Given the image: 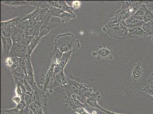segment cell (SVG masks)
Wrapping results in <instances>:
<instances>
[{
	"label": "cell",
	"mask_w": 153,
	"mask_h": 114,
	"mask_svg": "<svg viewBox=\"0 0 153 114\" xmlns=\"http://www.w3.org/2000/svg\"><path fill=\"white\" fill-rule=\"evenodd\" d=\"M149 2L145 1H125L122 4L121 7L118 10L114 16L110 19L106 25H113L124 22L132 16L140 7L144 4H148Z\"/></svg>",
	"instance_id": "1"
},
{
	"label": "cell",
	"mask_w": 153,
	"mask_h": 114,
	"mask_svg": "<svg viewBox=\"0 0 153 114\" xmlns=\"http://www.w3.org/2000/svg\"><path fill=\"white\" fill-rule=\"evenodd\" d=\"M54 46L63 53L74 51L76 52L81 46L80 42L76 39L73 34L66 33L58 34L54 40Z\"/></svg>",
	"instance_id": "2"
},
{
	"label": "cell",
	"mask_w": 153,
	"mask_h": 114,
	"mask_svg": "<svg viewBox=\"0 0 153 114\" xmlns=\"http://www.w3.org/2000/svg\"><path fill=\"white\" fill-rule=\"evenodd\" d=\"M102 30L108 34L109 36L118 40L127 39L128 29L124 25L123 22L113 25H105Z\"/></svg>",
	"instance_id": "3"
},
{
	"label": "cell",
	"mask_w": 153,
	"mask_h": 114,
	"mask_svg": "<svg viewBox=\"0 0 153 114\" xmlns=\"http://www.w3.org/2000/svg\"><path fill=\"white\" fill-rule=\"evenodd\" d=\"M92 56L97 60H113V51L105 46H99L97 49L92 52Z\"/></svg>",
	"instance_id": "4"
},
{
	"label": "cell",
	"mask_w": 153,
	"mask_h": 114,
	"mask_svg": "<svg viewBox=\"0 0 153 114\" xmlns=\"http://www.w3.org/2000/svg\"><path fill=\"white\" fill-rule=\"evenodd\" d=\"M64 103L74 112L78 109L86 107V104L81 101L76 94H70L65 97Z\"/></svg>",
	"instance_id": "5"
},
{
	"label": "cell",
	"mask_w": 153,
	"mask_h": 114,
	"mask_svg": "<svg viewBox=\"0 0 153 114\" xmlns=\"http://www.w3.org/2000/svg\"><path fill=\"white\" fill-rule=\"evenodd\" d=\"M9 56L25 59L27 57V47L20 43L13 42V46Z\"/></svg>",
	"instance_id": "6"
},
{
	"label": "cell",
	"mask_w": 153,
	"mask_h": 114,
	"mask_svg": "<svg viewBox=\"0 0 153 114\" xmlns=\"http://www.w3.org/2000/svg\"><path fill=\"white\" fill-rule=\"evenodd\" d=\"M128 29L127 39H138L145 38L149 36L144 31L142 26H137Z\"/></svg>",
	"instance_id": "7"
},
{
	"label": "cell",
	"mask_w": 153,
	"mask_h": 114,
	"mask_svg": "<svg viewBox=\"0 0 153 114\" xmlns=\"http://www.w3.org/2000/svg\"><path fill=\"white\" fill-rule=\"evenodd\" d=\"M10 37L13 42L21 43L26 37L25 33L24 30L17 27H14L11 29Z\"/></svg>",
	"instance_id": "8"
},
{
	"label": "cell",
	"mask_w": 153,
	"mask_h": 114,
	"mask_svg": "<svg viewBox=\"0 0 153 114\" xmlns=\"http://www.w3.org/2000/svg\"><path fill=\"white\" fill-rule=\"evenodd\" d=\"M143 74V68L140 63L136 64L131 72V78L134 82H138L140 81Z\"/></svg>",
	"instance_id": "9"
},
{
	"label": "cell",
	"mask_w": 153,
	"mask_h": 114,
	"mask_svg": "<svg viewBox=\"0 0 153 114\" xmlns=\"http://www.w3.org/2000/svg\"><path fill=\"white\" fill-rule=\"evenodd\" d=\"M1 41L3 53L5 55L9 56L12 47L13 46V40L11 37H7L1 36Z\"/></svg>",
	"instance_id": "10"
},
{
	"label": "cell",
	"mask_w": 153,
	"mask_h": 114,
	"mask_svg": "<svg viewBox=\"0 0 153 114\" xmlns=\"http://www.w3.org/2000/svg\"><path fill=\"white\" fill-rule=\"evenodd\" d=\"M63 54L64 53L59 50L57 47L54 46V49L49 53V55L51 58V64H54L55 65L59 64Z\"/></svg>",
	"instance_id": "11"
},
{
	"label": "cell",
	"mask_w": 153,
	"mask_h": 114,
	"mask_svg": "<svg viewBox=\"0 0 153 114\" xmlns=\"http://www.w3.org/2000/svg\"><path fill=\"white\" fill-rule=\"evenodd\" d=\"M57 25H53L50 21L44 22L42 25L41 26L39 32V34L38 35L39 37L40 38L44 37L46 34H48L51 30V29H52L54 27H55Z\"/></svg>",
	"instance_id": "12"
},
{
	"label": "cell",
	"mask_w": 153,
	"mask_h": 114,
	"mask_svg": "<svg viewBox=\"0 0 153 114\" xmlns=\"http://www.w3.org/2000/svg\"><path fill=\"white\" fill-rule=\"evenodd\" d=\"M123 22L124 25L128 28H131V27H137V26H142V25L145 24L143 21L134 18L133 16L129 17L126 20H125Z\"/></svg>",
	"instance_id": "13"
},
{
	"label": "cell",
	"mask_w": 153,
	"mask_h": 114,
	"mask_svg": "<svg viewBox=\"0 0 153 114\" xmlns=\"http://www.w3.org/2000/svg\"><path fill=\"white\" fill-rule=\"evenodd\" d=\"M73 53H74V51L72 50L64 53L62 55V57L61 58L59 64L57 65H56V67H57L59 70H64V68L65 67V66L68 63L70 57Z\"/></svg>",
	"instance_id": "14"
},
{
	"label": "cell",
	"mask_w": 153,
	"mask_h": 114,
	"mask_svg": "<svg viewBox=\"0 0 153 114\" xmlns=\"http://www.w3.org/2000/svg\"><path fill=\"white\" fill-rule=\"evenodd\" d=\"M57 17L61 19V22L62 23H67L70 21L71 19H74L76 17V14H72L61 10L58 13Z\"/></svg>",
	"instance_id": "15"
},
{
	"label": "cell",
	"mask_w": 153,
	"mask_h": 114,
	"mask_svg": "<svg viewBox=\"0 0 153 114\" xmlns=\"http://www.w3.org/2000/svg\"><path fill=\"white\" fill-rule=\"evenodd\" d=\"M41 39V38H39L38 35L35 36L33 39L30 44L27 46V57L30 58L33 51L37 47L38 44L39 43Z\"/></svg>",
	"instance_id": "16"
},
{
	"label": "cell",
	"mask_w": 153,
	"mask_h": 114,
	"mask_svg": "<svg viewBox=\"0 0 153 114\" xmlns=\"http://www.w3.org/2000/svg\"><path fill=\"white\" fill-rule=\"evenodd\" d=\"M147 9H148V7H146V4H144L143 5H142L141 7L138 8V9L133 15V16L134 17V18L143 21V17L146 14Z\"/></svg>",
	"instance_id": "17"
},
{
	"label": "cell",
	"mask_w": 153,
	"mask_h": 114,
	"mask_svg": "<svg viewBox=\"0 0 153 114\" xmlns=\"http://www.w3.org/2000/svg\"><path fill=\"white\" fill-rule=\"evenodd\" d=\"M1 36L4 37H10L11 36V27L7 25L4 21L1 22Z\"/></svg>",
	"instance_id": "18"
},
{
	"label": "cell",
	"mask_w": 153,
	"mask_h": 114,
	"mask_svg": "<svg viewBox=\"0 0 153 114\" xmlns=\"http://www.w3.org/2000/svg\"><path fill=\"white\" fill-rule=\"evenodd\" d=\"M15 83H16V89H15L16 94L19 95L22 98H24V96L26 93V90L25 86H24V84L22 83L19 82H15Z\"/></svg>",
	"instance_id": "19"
},
{
	"label": "cell",
	"mask_w": 153,
	"mask_h": 114,
	"mask_svg": "<svg viewBox=\"0 0 153 114\" xmlns=\"http://www.w3.org/2000/svg\"><path fill=\"white\" fill-rule=\"evenodd\" d=\"M59 8L61 10H64V12L72 14H76L74 13V9L71 7L69 6L66 1H59Z\"/></svg>",
	"instance_id": "20"
},
{
	"label": "cell",
	"mask_w": 153,
	"mask_h": 114,
	"mask_svg": "<svg viewBox=\"0 0 153 114\" xmlns=\"http://www.w3.org/2000/svg\"><path fill=\"white\" fill-rule=\"evenodd\" d=\"M2 4H5L9 7H17L22 6L24 5H28V1H2Z\"/></svg>",
	"instance_id": "21"
},
{
	"label": "cell",
	"mask_w": 153,
	"mask_h": 114,
	"mask_svg": "<svg viewBox=\"0 0 153 114\" xmlns=\"http://www.w3.org/2000/svg\"><path fill=\"white\" fill-rule=\"evenodd\" d=\"M142 27L149 36H153V21L148 23H145Z\"/></svg>",
	"instance_id": "22"
},
{
	"label": "cell",
	"mask_w": 153,
	"mask_h": 114,
	"mask_svg": "<svg viewBox=\"0 0 153 114\" xmlns=\"http://www.w3.org/2000/svg\"><path fill=\"white\" fill-rule=\"evenodd\" d=\"M21 19H22L21 17H17L14 18L13 19H9L7 21H4L7 25H8L11 28H12L14 27H17V26L19 25Z\"/></svg>",
	"instance_id": "23"
},
{
	"label": "cell",
	"mask_w": 153,
	"mask_h": 114,
	"mask_svg": "<svg viewBox=\"0 0 153 114\" xmlns=\"http://www.w3.org/2000/svg\"><path fill=\"white\" fill-rule=\"evenodd\" d=\"M153 21V12L149 8L147 9L146 14L143 17V21L145 23H148Z\"/></svg>",
	"instance_id": "24"
},
{
	"label": "cell",
	"mask_w": 153,
	"mask_h": 114,
	"mask_svg": "<svg viewBox=\"0 0 153 114\" xmlns=\"http://www.w3.org/2000/svg\"><path fill=\"white\" fill-rule=\"evenodd\" d=\"M23 99L24 100V101H25L26 104H27V106H29L34 101L33 93L26 92Z\"/></svg>",
	"instance_id": "25"
},
{
	"label": "cell",
	"mask_w": 153,
	"mask_h": 114,
	"mask_svg": "<svg viewBox=\"0 0 153 114\" xmlns=\"http://www.w3.org/2000/svg\"><path fill=\"white\" fill-rule=\"evenodd\" d=\"M4 112L7 113L8 114H19V110L16 107L12 108H9L5 109L2 110Z\"/></svg>",
	"instance_id": "26"
},
{
	"label": "cell",
	"mask_w": 153,
	"mask_h": 114,
	"mask_svg": "<svg viewBox=\"0 0 153 114\" xmlns=\"http://www.w3.org/2000/svg\"><path fill=\"white\" fill-rule=\"evenodd\" d=\"M97 109H98V110H100V111H101L102 112L104 113H105L106 114H122L117 113L113 112V111H109L108 110H106V109H105V108H104L102 107L100 104H99V105H98V106H97Z\"/></svg>",
	"instance_id": "27"
},
{
	"label": "cell",
	"mask_w": 153,
	"mask_h": 114,
	"mask_svg": "<svg viewBox=\"0 0 153 114\" xmlns=\"http://www.w3.org/2000/svg\"><path fill=\"white\" fill-rule=\"evenodd\" d=\"M26 107H27V106L26 104L25 101H24V99H22V101H21L19 104L16 105V107L17 108L18 110H19V111H21V110L25 109Z\"/></svg>",
	"instance_id": "28"
},
{
	"label": "cell",
	"mask_w": 153,
	"mask_h": 114,
	"mask_svg": "<svg viewBox=\"0 0 153 114\" xmlns=\"http://www.w3.org/2000/svg\"><path fill=\"white\" fill-rule=\"evenodd\" d=\"M142 91L145 92L148 95H151L153 97V90L150 87V86L148 84L146 86H145L143 89H142Z\"/></svg>",
	"instance_id": "29"
},
{
	"label": "cell",
	"mask_w": 153,
	"mask_h": 114,
	"mask_svg": "<svg viewBox=\"0 0 153 114\" xmlns=\"http://www.w3.org/2000/svg\"><path fill=\"white\" fill-rule=\"evenodd\" d=\"M12 101H13L16 105H17V104H19L21 101H22V100L23 99V98H22L21 96H19V95H16L15 96H13V98H12Z\"/></svg>",
	"instance_id": "30"
},
{
	"label": "cell",
	"mask_w": 153,
	"mask_h": 114,
	"mask_svg": "<svg viewBox=\"0 0 153 114\" xmlns=\"http://www.w3.org/2000/svg\"><path fill=\"white\" fill-rule=\"evenodd\" d=\"M147 84L150 86V87L153 90V73L150 74L147 78Z\"/></svg>",
	"instance_id": "31"
},
{
	"label": "cell",
	"mask_w": 153,
	"mask_h": 114,
	"mask_svg": "<svg viewBox=\"0 0 153 114\" xmlns=\"http://www.w3.org/2000/svg\"><path fill=\"white\" fill-rule=\"evenodd\" d=\"M81 2L80 1H73V2H72L71 7L75 10V9L79 8L81 7Z\"/></svg>",
	"instance_id": "32"
},
{
	"label": "cell",
	"mask_w": 153,
	"mask_h": 114,
	"mask_svg": "<svg viewBox=\"0 0 153 114\" xmlns=\"http://www.w3.org/2000/svg\"><path fill=\"white\" fill-rule=\"evenodd\" d=\"M75 113L77 114H90L86 109L85 108H82L80 109L77 110L75 111Z\"/></svg>",
	"instance_id": "33"
},
{
	"label": "cell",
	"mask_w": 153,
	"mask_h": 114,
	"mask_svg": "<svg viewBox=\"0 0 153 114\" xmlns=\"http://www.w3.org/2000/svg\"><path fill=\"white\" fill-rule=\"evenodd\" d=\"M30 111H31L30 109L29 108V106H27L25 109L21 111H19V114H30Z\"/></svg>",
	"instance_id": "34"
},
{
	"label": "cell",
	"mask_w": 153,
	"mask_h": 114,
	"mask_svg": "<svg viewBox=\"0 0 153 114\" xmlns=\"http://www.w3.org/2000/svg\"><path fill=\"white\" fill-rule=\"evenodd\" d=\"M35 114H45L44 113V111H43V109H41V110H39L38 112H37V113H36Z\"/></svg>",
	"instance_id": "35"
},
{
	"label": "cell",
	"mask_w": 153,
	"mask_h": 114,
	"mask_svg": "<svg viewBox=\"0 0 153 114\" xmlns=\"http://www.w3.org/2000/svg\"><path fill=\"white\" fill-rule=\"evenodd\" d=\"M90 114H97V113H96V111H92L91 113H90Z\"/></svg>",
	"instance_id": "36"
}]
</instances>
